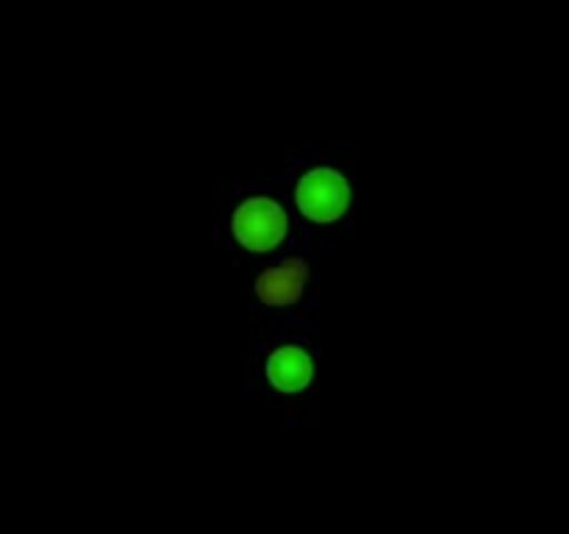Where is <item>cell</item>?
I'll list each match as a JSON object with an SVG mask.
<instances>
[{
  "mask_svg": "<svg viewBox=\"0 0 569 534\" xmlns=\"http://www.w3.org/2000/svg\"><path fill=\"white\" fill-rule=\"evenodd\" d=\"M350 189L348 181L337 170H311L298 184V206L309 220L333 222L348 209Z\"/></svg>",
  "mask_w": 569,
  "mask_h": 534,
  "instance_id": "obj_1",
  "label": "cell"
},
{
  "mask_svg": "<svg viewBox=\"0 0 569 534\" xmlns=\"http://www.w3.org/2000/svg\"><path fill=\"white\" fill-rule=\"evenodd\" d=\"M233 234L248 250H270L287 234V215L270 198H250L233 215Z\"/></svg>",
  "mask_w": 569,
  "mask_h": 534,
  "instance_id": "obj_2",
  "label": "cell"
},
{
  "mask_svg": "<svg viewBox=\"0 0 569 534\" xmlns=\"http://www.w3.org/2000/svg\"><path fill=\"white\" fill-rule=\"evenodd\" d=\"M311 373H315L311 356L303 348H295V345L278 348L270 356V362H267V376L283 393H298V389H303L311 382Z\"/></svg>",
  "mask_w": 569,
  "mask_h": 534,
  "instance_id": "obj_3",
  "label": "cell"
}]
</instances>
